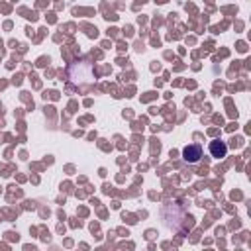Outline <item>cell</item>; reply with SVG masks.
<instances>
[{"instance_id":"1","label":"cell","mask_w":251,"mask_h":251,"mask_svg":"<svg viewBox=\"0 0 251 251\" xmlns=\"http://www.w3.org/2000/svg\"><path fill=\"white\" fill-rule=\"evenodd\" d=\"M69 80L73 84H92L94 82V69L88 61H76L69 67Z\"/></svg>"},{"instance_id":"2","label":"cell","mask_w":251,"mask_h":251,"mask_svg":"<svg viewBox=\"0 0 251 251\" xmlns=\"http://www.w3.org/2000/svg\"><path fill=\"white\" fill-rule=\"evenodd\" d=\"M182 159H184L186 163H190V165L198 163V161L202 159V147H200L198 143H190V145H186V147L182 149Z\"/></svg>"},{"instance_id":"3","label":"cell","mask_w":251,"mask_h":251,"mask_svg":"<svg viewBox=\"0 0 251 251\" xmlns=\"http://www.w3.org/2000/svg\"><path fill=\"white\" fill-rule=\"evenodd\" d=\"M226 153H227V145H226V141H222V139L210 141V155H212V157L222 159V157H226Z\"/></svg>"}]
</instances>
